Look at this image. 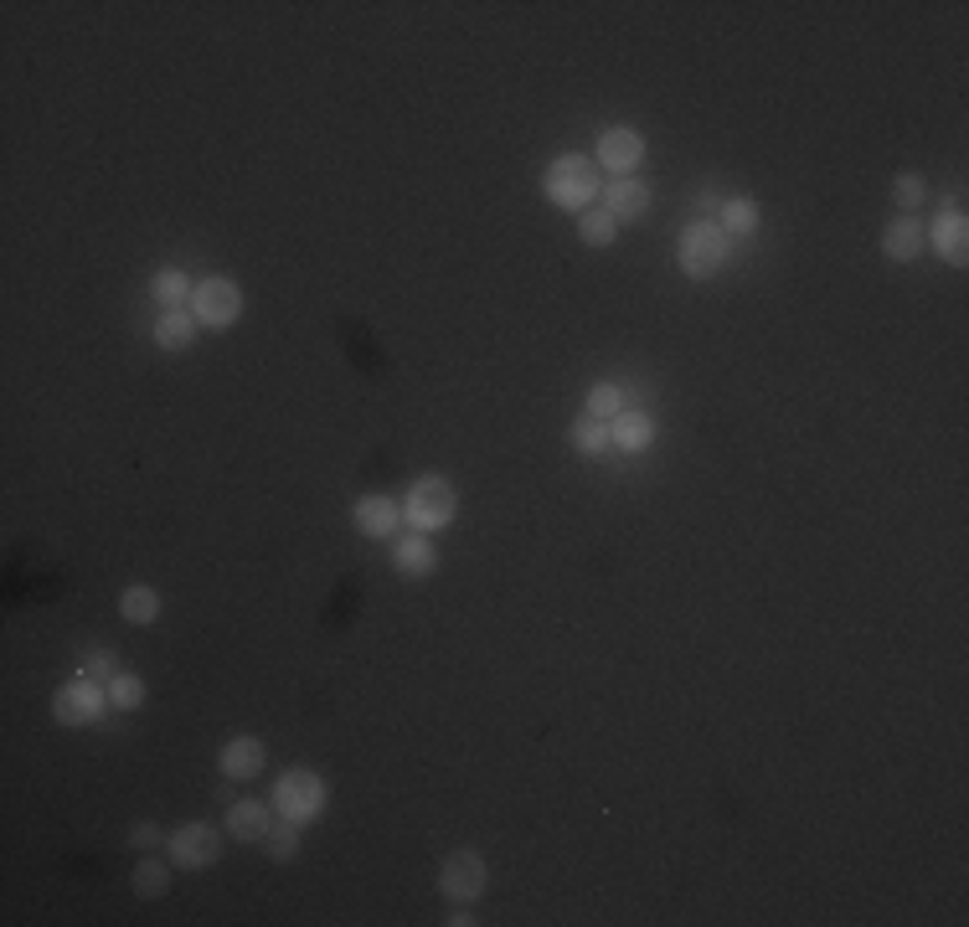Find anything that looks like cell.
<instances>
[{"label": "cell", "instance_id": "6da1fadb", "mask_svg": "<svg viewBox=\"0 0 969 927\" xmlns=\"http://www.w3.org/2000/svg\"><path fill=\"white\" fill-rule=\"evenodd\" d=\"M541 191L557 212H589V202L599 196V165L589 155H557L541 171Z\"/></svg>", "mask_w": 969, "mask_h": 927}, {"label": "cell", "instance_id": "7a4b0ae2", "mask_svg": "<svg viewBox=\"0 0 969 927\" xmlns=\"http://www.w3.org/2000/svg\"><path fill=\"white\" fill-rule=\"evenodd\" d=\"M732 258V237L722 233V222H691L676 242V263H681L686 279H712L722 273Z\"/></svg>", "mask_w": 969, "mask_h": 927}, {"label": "cell", "instance_id": "3957f363", "mask_svg": "<svg viewBox=\"0 0 969 927\" xmlns=\"http://www.w3.org/2000/svg\"><path fill=\"white\" fill-rule=\"evenodd\" d=\"M454 510H460V500H454V485H449L444 474H423V479H413L408 500H402V516L413 520L418 531H439V526H449Z\"/></svg>", "mask_w": 969, "mask_h": 927}, {"label": "cell", "instance_id": "277c9868", "mask_svg": "<svg viewBox=\"0 0 969 927\" xmlns=\"http://www.w3.org/2000/svg\"><path fill=\"white\" fill-rule=\"evenodd\" d=\"M104 711H109V686H98L94 676L67 680V686H57V696H52V716L63 726H94Z\"/></svg>", "mask_w": 969, "mask_h": 927}, {"label": "cell", "instance_id": "5b68a950", "mask_svg": "<svg viewBox=\"0 0 969 927\" xmlns=\"http://www.w3.org/2000/svg\"><path fill=\"white\" fill-rule=\"evenodd\" d=\"M273 809L284 819H315L325 809V778L310 768H289L279 773V784H273Z\"/></svg>", "mask_w": 969, "mask_h": 927}, {"label": "cell", "instance_id": "8992f818", "mask_svg": "<svg viewBox=\"0 0 969 927\" xmlns=\"http://www.w3.org/2000/svg\"><path fill=\"white\" fill-rule=\"evenodd\" d=\"M191 315H196V325H207V331H227L243 315V289L233 279H202L196 283V299H191Z\"/></svg>", "mask_w": 969, "mask_h": 927}, {"label": "cell", "instance_id": "52a82bcc", "mask_svg": "<svg viewBox=\"0 0 969 927\" xmlns=\"http://www.w3.org/2000/svg\"><path fill=\"white\" fill-rule=\"evenodd\" d=\"M485 881H491V871H485V855H475V850H454V855H444V865H439V886H444V896H454V902H475V896L485 892Z\"/></svg>", "mask_w": 969, "mask_h": 927}, {"label": "cell", "instance_id": "ba28073f", "mask_svg": "<svg viewBox=\"0 0 969 927\" xmlns=\"http://www.w3.org/2000/svg\"><path fill=\"white\" fill-rule=\"evenodd\" d=\"M639 160H645V140H639V129L609 125L604 134H599V155H593V165H599V171L629 175V171H639Z\"/></svg>", "mask_w": 969, "mask_h": 927}, {"label": "cell", "instance_id": "9c48e42d", "mask_svg": "<svg viewBox=\"0 0 969 927\" xmlns=\"http://www.w3.org/2000/svg\"><path fill=\"white\" fill-rule=\"evenodd\" d=\"M223 855V830H212V824H181L171 834V861L181 871H202V865H217Z\"/></svg>", "mask_w": 969, "mask_h": 927}, {"label": "cell", "instance_id": "30bf717a", "mask_svg": "<svg viewBox=\"0 0 969 927\" xmlns=\"http://www.w3.org/2000/svg\"><path fill=\"white\" fill-rule=\"evenodd\" d=\"M351 516H356V531H362V536H377V541H387V536H398L402 505L387 500V495H362Z\"/></svg>", "mask_w": 969, "mask_h": 927}, {"label": "cell", "instance_id": "8fae6325", "mask_svg": "<svg viewBox=\"0 0 969 927\" xmlns=\"http://www.w3.org/2000/svg\"><path fill=\"white\" fill-rule=\"evenodd\" d=\"M614 222H639L650 217V186L635 181V175H614L609 181V206H604Z\"/></svg>", "mask_w": 969, "mask_h": 927}, {"label": "cell", "instance_id": "7c38bea8", "mask_svg": "<svg viewBox=\"0 0 969 927\" xmlns=\"http://www.w3.org/2000/svg\"><path fill=\"white\" fill-rule=\"evenodd\" d=\"M223 830L238 834V840H269L273 809H269V804H258V799H243V804H233V809H227Z\"/></svg>", "mask_w": 969, "mask_h": 927}, {"label": "cell", "instance_id": "4fadbf2b", "mask_svg": "<svg viewBox=\"0 0 969 927\" xmlns=\"http://www.w3.org/2000/svg\"><path fill=\"white\" fill-rule=\"evenodd\" d=\"M934 248H938V258H949V263H965L969 227H965V212H959V206H944V217L934 222Z\"/></svg>", "mask_w": 969, "mask_h": 927}, {"label": "cell", "instance_id": "5bb4252c", "mask_svg": "<svg viewBox=\"0 0 969 927\" xmlns=\"http://www.w3.org/2000/svg\"><path fill=\"white\" fill-rule=\"evenodd\" d=\"M882 252H887L892 263H913L923 252V227L913 217H892L887 233H882Z\"/></svg>", "mask_w": 969, "mask_h": 927}, {"label": "cell", "instance_id": "9a60e30c", "mask_svg": "<svg viewBox=\"0 0 969 927\" xmlns=\"http://www.w3.org/2000/svg\"><path fill=\"white\" fill-rule=\"evenodd\" d=\"M609 439H614V449H624V454H639V449H650V443H655L650 412H620V418L609 423Z\"/></svg>", "mask_w": 969, "mask_h": 927}, {"label": "cell", "instance_id": "2e32d148", "mask_svg": "<svg viewBox=\"0 0 969 927\" xmlns=\"http://www.w3.org/2000/svg\"><path fill=\"white\" fill-rule=\"evenodd\" d=\"M392 567H398L402 578H423V572H433V547H429V536H398L392 541Z\"/></svg>", "mask_w": 969, "mask_h": 927}, {"label": "cell", "instance_id": "e0dca14e", "mask_svg": "<svg viewBox=\"0 0 969 927\" xmlns=\"http://www.w3.org/2000/svg\"><path fill=\"white\" fill-rule=\"evenodd\" d=\"M263 768V742L258 737H233L223 747V773L227 778H254Z\"/></svg>", "mask_w": 969, "mask_h": 927}, {"label": "cell", "instance_id": "ac0fdd59", "mask_svg": "<svg viewBox=\"0 0 969 927\" xmlns=\"http://www.w3.org/2000/svg\"><path fill=\"white\" fill-rule=\"evenodd\" d=\"M196 341V315L191 310H165L155 325V346L160 351H186Z\"/></svg>", "mask_w": 969, "mask_h": 927}, {"label": "cell", "instance_id": "d6986e66", "mask_svg": "<svg viewBox=\"0 0 969 927\" xmlns=\"http://www.w3.org/2000/svg\"><path fill=\"white\" fill-rule=\"evenodd\" d=\"M119 618L125 624H155L160 618V593L144 588V582H129L125 597H119Z\"/></svg>", "mask_w": 969, "mask_h": 927}, {"label": "cell", "instance_id": "ffe728a7", "mask_svg": "<svg viewBox=\"0 0 969 927\" xmlns=\"http://www.w3.org/2000/svg\"><path fill=\"white\" fill-rule=\"evenodd\" d=\"M150 294H155L165 310H186L191 299H196V283H191L181 268H160L155 283H150Z\"/></svg>", "mask_w": 969, "mask_h": 927}, {"label": "cell", "instance_id": "44dd1931", "mask_svg": "<svg viewBox=\"0 0 969 927\" xmlns=\"http://www.w3.org/2000/svg\"><path fill=\"white\" fill-rule=\"evenodd\" d=\"M171 892V865L155 861L150 850H144V861L134 865V896H144V902H155V896Z\"/></svg>", "mask_w": 969, "mask_h": 927}, {"label": "cell", "instance_id": "7402d4cb", "mask_svg": "<svg viewBox=\"0 0 969 927\" xmlns=\"http://www.w3.org/2000/svg\"><path fill=\"white\" fill-rule=\"evenodd\" d=\"M568 443L578 449V454H609V443L614 439H609V423H599V418L583 412V418L568 428Z\"/></svg>", "mask_w": 969, "mask_h": 927}, {"label": "cell", "instance_id": "603a6c76", "mask_svg": "<svg viewBox=\"0 0 969 927\" xmlns=\"http://www.w3.org/2000/svg\"><path fill=\"white\" fill-rule=\"evenodd\" d=\"M578 237H583V242H589V248H609V242H614V237H620V222L609 217V212H578Z\"/></svg>", "mask_w": 969, "mask_h": 927}, {"label": "cell", "instance_id": "cb8c5ba5", "mask_svg": "<svg viewBox=\"0 0 969 927\" xmlns=\"http://www.w3.org/2000/svg\"><path fill=\"white\" fill-rule=\"evenodd\" d=\"M583 412H589V418H599V423H614V418L624 412L620 387H614V381H599V387H589V402H583Z\"/></svg>", "mask_w": 969, "mask_h": 927}, {"label": "cell", "instance_id": "d4e9b609", "mask_svg": "<svg viewBox=\"0 0 969 927\" xmlns=\"http://www.w3.org/2000/svg\"><path fill=\"white\" fill-rule=\"evenodd\" d=\"M753 227H758V202H747V196L722 202V233H753Z\"/></svg>", "mask_w": 969, "mask_h": 927}, {"label": "cell", "instance_id": "484cf974", "mask_svg": "<svg viewBox=\"0 0 969 927\" xmlns=\"http://www.w3.org/2000/svg\"><path fill=\"white\" fill-rule=\"evenodd\" d=\"M140 701H144V680L140 676H125V670L109 676V707L114 711H134Z\"/></svg>", "mask_w": 969, "mask_h": 927}, {"label": "cell", "instance_id": "4316f807", "mask_svg": "<svg viewBox=\"0 0 969 927\" xmlns=\"http://www.w3.org/2000/svg\"><path fill=\"white\" fill-rule=\"evenodd\" d=\"M294 850H300V819H284L279 830H269V855L273 861H294Z\"/></svg>", "mask_w": 969, "mask_h": 927}, {"label": "cell", "instance_id": "83f0119b", "mask_svg": "<svg viewBox=\"0 0 969 927\" xmlns=\"http://www.w3.org/2000/svg\"><path fill=\"white\" fill-rule=\"evenodd\" d=\"M923 196H928V186H923V175H897V181H892V202L903 206V212H913V206H923Z\"/></svg>", "mask_w": 969, "mask_h": 927}, {"label": "cell", "instance_id": "f1b7e54d", "mask_svg": "<svg viewBox=\"0 0 969 927\" xmlns=\"http://www.w3.org/2000/svg\"><path fill=\"white\" fill-rule=\"evenodd\" d=\"M83 670H88L94 680H109V676H119V655H114V649H94Z\"/></svg>", "mask_w": 969, "mask_h": 927}, {"label": "cell", "instance_id": "f546056e", "mask_svg": "<svg viewBox=\"0 0 969 927\" xmlns=\"http://www.w3.org/2000/svg\"><path fill=\"white\" fill-rule=\"evenodd\" d=\"M129 845H134V850H155V845H160V824H150V819H140V824L129 830Z\"/></svg>", "mask_w": 969, "mask_h": 927}]
</instances>
